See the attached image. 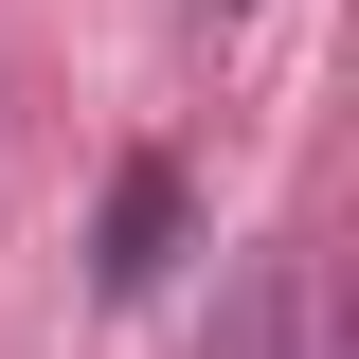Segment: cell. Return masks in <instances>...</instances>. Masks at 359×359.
Returning a JSON list of instances; mask_svg holds the SVG:
<instances>
[{
  "mask_svg": "<svg viewBox=\"0 0 359 359\" xmlns=\"http://www.w3.org/2000/svg\"><path fill=\"white\" fill-rule=\"evenodd\" d=\"M162 252H180V180L126 162V198H108V287H162Z\"/></svg>",
  "mask_w": 359,
  "mask_h": 359,
  "instance_id": "2",
  "label": "cell"
},
{
  "mask_svg": "<svg viewBox=\"0 0 359 359\" xmlns=\"http://www.w3.org/2000/svg\"><path fill=\"white\" fill-rule=\"evenodd\" d=\"M216 359H306V269H233V306H216Z\"/></svg>",
  "mask_w": 359,
  "mask_h": 359,
  "instance_id": "1",
  "label": "cell"
}]
</instances>
